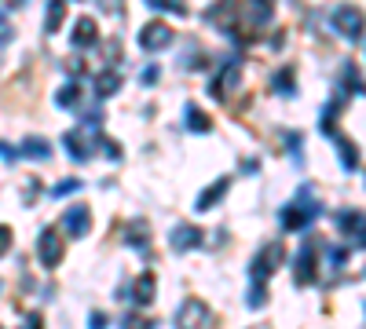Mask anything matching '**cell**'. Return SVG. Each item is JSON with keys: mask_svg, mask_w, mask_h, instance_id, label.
<instances>
[{"mask_svg": "<svg viewBox=\"0 0 366 329\" xmlns=\"http://www.w3.org/2000/svg\"><path fill=\"white\" fill-rule=\"evenodd\" d=\"M95 4H99L103 15H114V19H121V15H125V0H95Z\"/></svg>", "mask_w": 366, "mask_h": 329, "instance_id": "cell-30", "label": "cell"}, {"mask_svg": "<svg viewBox=\"0 0 366 329\" xmlns=\"http://www.w3.org/2000/svg\"><path fill=\"white\" fill-rule=\"evenodd\" d=\"M81 70H85V59L81 55H70L66 59V74H81Z\"/></svg>", "mask_w": 366, "mask_h": 329, "instance_id": "cell-37", "label": "cell"}, {"mask_svg": "<svg viewBox=\"0 0 366 329\" xmlns=\"http://www.w3.org/2000/svg\"><path fill=\"white\" fill-rule=\"evenodd\" d=\"M22 329H44V326H41V315H29V322H26Z\"/></svg>", "mask_w": 366, "mask_h": 329, "instance_id": "cell-40", "label": "cell"}, {"mask_svg": "<svg viewBox=\"0 0 366 329\" xmlns=\"http://www.w3.org/2000/svg\"><path fill=\"white\" fill-rule=\"evenodd\" d=\"M118 88H121V74H118V70H103L99 77H95V92H99L103 99L114 95Z\"/></svg>", "mask_w": 366, "mask_h": 329, "instance_id": "cell-22", "label": "cell"}, {"mask_svg": "<svg viewBox=\"0 0 366 329\" xmlns=\"http://www.w3.org/2000/svg\"><path fill=\"white\" fill-rule=\"evenodd\" d=\"M227 187H231V179L224 176V179H216V183L209 187V190H202L198 194V202H195V209L198 212H205V209H213V205H220V197H224L227 194Z\"/></svg>", "mask_w": 366, "mask_h": 329, "instance_id": "cell-16", "label": "cell"}, {"mask_svg": "<svg viewBox=\"0 0 366 329\" xmlns=\"http://www.w3.org/2000/svg\"><path fill=\"white\" fill-rule=\"evenodd\" d=\"M8 4H11V8H22V4H26V0H8Z\"/></svg>", "mask_w": 366, "mask_h": 329, "instance_id": "cell-41", "label": "cell"}, {"mask_svg": "<svg viewBox=\"0 0 366 329\" xmlns=\"http://www.w3.org/2000/svg\"><path fill=\"white\" fill-rule=\"evenodd\" d=\"M333 143H337V154H341V164H344V172H359V150L352 146V139H344V136H333Z\"/></svg>", "mask_w": 366, "mask_h": 329, "instance_id": "cell-17", "label": "cell"}, {"mask_svg": "<svg viewBox=\"0 0 366 329\" xmlns=\"http://www.w3.org/2000/svg\"><path fill=\"white\" fill-rule=\"evenodd\" d=\"M8 249H11V227L0 223V256H4Z\"/></svg>", "mask_w": 366, "mask_h": 329, "instance_id": "cell-36", "label": "cell"}, {"mask_svg": "<svg viewBox=\"0 0 366 329\" xmlns=\"http://www.w3.org/2000/svg\"><path fill=\"white\" fill-rule=\"evenodd\" d=\"M246 304H249L253 311H260V307L267 304V289H264L260 282H253V286H249V293H246Z\"/></svg>", "mask_w": 366, "mask_h": 329, "instance_id": "cell-26", "label": "cell"}, {"mask_svg": "<svg viewBox=\"0 0 366 329\" xmlns=\"http://www.w3.org/2000/svg\"><path fill=\"white\" fill-rule=\"evenodd\" d=\"M282 245L279 241H267L264 249L257 253V260H253V282H260V286H267V278H272L275 271H279V263H282Z\"/></svg>", "mask_w": 366, "mask_h": 329, "instance_id": "cell-2", "label": "cell"}, {"mask_svg": "<svg viewBox=\"0 0 366 329\" xmlns=\"http://www.w3.org/2000/svg\"><path fill=\"white\" fill-rule=\"evenodd\" d=\"M73 190H81V179H62V183L52 187V197H66V194H73Z\"/></svg>", "mask_w": 366, "mask_h": 329, "instance_id": "cell-31", "label": "cell"}, {"mask_svg": "<svg viewBox=\"0 0 366 329\" xmlns=\"http://www.w3.org/2000/svg\"><path fill=\"white\" fill-rule=\"evenodd\" d=\"M205 322H209V307H205L202 300H195V296L183 300L180 311L172 315V326L176 329H205Z\"/></svg>", "mask_w": 366, "mask_h": 329, "instance_id": "cell-5", "label": "cell"}, {"mask_svg": "<svg viewBox=\"0 0 366 329\" xmlns=\"http://www.w3.org/2000/svg\"><path fill=\"white\" fill-rule=\"evenodd\" d=\"M319 212H323V205L315 202V190L304 183V187L297 190V202L282 209V227L286 230H304L315 216H319Z\"/></svg>", "mask_w": 366, "mask_h": 329, "instance_id": "cell-1", "label": "cell"}, {"mask_svg": "<svg viewBox=\"0 0 366 329\" xmlns=\"http://www.w3.org/2000/svg\"><path fill=\"white\" fill-rule=\"evenodd\" d=\"M234 15H238V4H234V0H216L213 8H205V22L216 26L220 33H231V29H234Z\"/></svg>", "mask_w": 366, "mask_h": 329, "instance_id": "cell-9", "label": "cell"}, {"mask_svg": "<svg viewBox=\"0 0 366 329\" xmlns=\"http://www.w3.org/2000/svg\"><path fill=\"white\" fill-rule=\"evenodd\" d=\"M11 37H15V26L0 15V44H11Z\"/></svg>", "mask_w": 366, "mask_h": 329, "instance_id": "cell-35", "label": "cell"}, {"mask_svg": "<svg viewBox=\"0 0 366 329\" xmlns=\"http://www.w3.org/2000/svg\"><path fill=\"white\" fill-rule=\"evenodd\" d=\"M62 227H66L70 238H85L88 227H92V212H88V205H70L66 216H62Z\"/></svg>", "mask_w": 366, "mask_h": 329, "instance_id": "cell-10", "label": "cell"}, {"mask_svg": "<svg viewBox=\"0 0 366 329\" xmlns=\"http://www.w3.org/2000/svg\"><path fill=\"white\" fill-rule=\"evenodd\" d=\"M121 329H154V326H150V318H143V315H129L121 322Z\"/></svg>", "mask_w": 366, "mask_h": 329, "instance_id": "cell-33", "label": "cell"}, {"mask_svg": "<svg viewBox=\"0 0 366 329\" xmlns=\"http://www.w3.org/2000/svg\"><path fill=\"white\" fill-rule=\"evenodd\" d=\"M19 154L22 158H34V161H48V158H52V143H48V139H26L19 146Z\"/></svg>", "mask_w": 366, "mask_h": 329, "instance_id": "cell-20", "label": "cell"}, {"mask_svg": "<svg viewBox=\"0 0 366 329\" xmlns=\"http://www.w3.org/2000/svg\"><path fill=\"white\" fill-rule=\"evenodd\" d=\"M333 29L341 33V37H348V41H363V11L359 8H352V4H341L337 11H333Z\"/></svg>", "mask_w": 366, "mask_h": 329, "instance_id": "cell-3", "label": "cell"}, {"mask_svg": "<svg viewBox=\"0 0 366 329\" xmlns=\"http://www.w3.org/2000/svg\"><path fill=\"white\" fill-rule=\"evenodd\" d=\"M157 74H162V70H157V66L150 62V66H143V70H139V80H143V85H154Z\"/></svg>", "mask_w": 366, "mask_h": 329, "instance_id": "cell-34", "label": "cell"}, {"mask_svg": "<svg viewBox=\"0 0 366 329\" xmlns=\"http://www.w3.org/2000/svg\"><path fill=\"white\" fill-rule=\"evenodd\" d=\"M238 77H242V66H238V62H227L224 74L213 80V99H227L231 88H238Z\"/></svg>", "mask_w": 366, "mask_h": 329, "instance_id": "cell-13", "label": "cell"}, {"mask_svg": "<svg viewBox=\"0 0 366 329\" xmlns=\"http://www.w3.org/2000/svg\"><path fill=\"white\" fill-rule=\"evenodd\" d=\"M341 230L344 234H356V241H363V212L356 209V212H341Z\"/></svg>", "mask_w": 366, "mask_h": 329, "instance_id": "cell-23", "label": "cell"}, {"mask_svg": "<svg viewBox=\"0 0 366 329\" xmlns=\"http://www.w3.org/2000/svg\"><path fill=\"white\" fill-rule=\"evenodd\" d=\"M0 158H4V161H15V150H11L8 143H0Z\"/></svg>", "mask_w": 366, "mask_h": 329, "instance_id": "cell-39", "label": "cell"}, {"mask_svg": "<svg viewBox=\"0 0 366 329\" xmlns=\"http://www.w3.org/2000/svg\"><path fill=\"white\" fill-rule=\"evenodd\" d=\"M344 92H352V95L363 92V85H359V70H356V66H344Z\"/></svg>", "mask_w": 366, "mask_h": 329, "instance_id": "cell-29", "label": "cell"}, {"mask_svg": "<svg viewBox=\"0 0 366 329\" xmlns=\"http://www.w3.org/2000/svg\"><path fill=\"white\" fill-rule=\"evenodd\" d=\"M169 245L176 253H190V249H198V245H202V230L190 227V223H176V227H172V234H169Z\"/></svg>", "mask_w": 366, "mask_h": 329, "instance_id": "cell-11", "label": "cell"}, {"mask_svg": "<svg viewBox=\"0 0 366 329\" xmlns=\"http://www.w3.org/2000/svg\"><path fill=\"white\" fill-rule=\"evenodd\" d=\"M37 256H41L44 267H59V260H62V238H59L55 227H44V230H41V238H37Z\"/></svg>", "mask_w": 366, "mask_h": 329, "instance_id": "cell-8", "label": "cell"}, {"mask_svg": "<svg viewBox=\"0 0 366 329\" xmlns=\"http://www.w3.org/2000/svg\"><path fill=\"white\" fill-rule=\"evenodd\" d=\"M77 99H81V85H73V80H70V85H62V88L55 92V103H59L62 110L77 106Z\"/></svg>", "mask_w": 366, "mask_h": 329, "instance_id": "cell-25", "label": "cell"}, {"mask_svg": "<svg viewBox=\"0 0 366 329\" xmlns=\"http://www.w3.org/2000/svg\"><path fill=\"white\" fill-rule=\"evenodd\" d=\"M62 19H66V0H52V4H48V15H44V29L55 33L62 26Z\"/></svg>", "mask_w": 366, "mask_h": 329, "instance_id": "cell-21", "label": "cell"}, {"mask_svg": "<svg viewBox=\"0 0 366 329\" xmlns=\"http://www.w3.org/2000/svg\"><path fill=\"white\" fill-rule=\"evenodd\" d=\"M125 241H129L132 249L147 253L150 249V227H147V220H132L129 227H125Z\"/></svg>", "mask_w": 366, "mask_h": 329, "instance_id": "cell-15", "label": "cell"}, {"mask_svg": "<svg viewBox=\"0 0 366 329\" xmlns=\"http://www.w3.org/2000/svg\"><path fill=\"white\" fill-rule=\"evenodd\" d=\"M95 41H99V29H95V22L88 19V15H85V19H77L73 29H70V44L73 48H92Z\"/></svg>", "mask_w": 366, "mask_h": 329, "instance_id": "cell-14", "label": "cell"}, {"mask_svg": "<svg viewBox=\"0 0 366 329\" xmlns=\"http://www.w3.org/2000/svg\"><path fill=\"white\" fill-rule=\"evenodd\" d=\"M136 304H143V307H147V304H154V274H139V282H136Z\"/></svg>", "mask_w": 366, "mask_h": 329, "instance_id": "cell-24", "label": "cell"}, {"mask_svg": "<svg viewBox=\"0 0 366 329\" xmlns=\"http://www.w3.org/2000/svg\"><path fill=\"white\" fill-rule=\"evenodd\" d=\"M272 22V0H249L246 4V26H249V37H257V33Z\"/></svg>", "mask_w": 366, "mask_h": 329, "instance_id": "cell-12", "label": "cell"}, {"mask_svg": "<svg viewBox=\"0 0 366 329\" xmlns=\"http://www.w3.org/2000/svg\"><path fill=\"white\" fill-rule=\"evenodd\" d=\"M253 329H272V326H253Z\"/></svg>", "mask_w": 366, "mask_h": 329, "instance_id": "cell-42", "label": "cell"}, {"mask_svg": "<svg viewBox=\"0 0 366 329\" xmlns=\"http://www.w3.org/2000/svg\"><path fill=\"white\" fill-rule=\"evenodd\" d=\"M300 143H304V136H300V132H286V150H290V158L297 161V169L304 164V158H300Z\"/></svg>", "mask_w": 366, "mask_h": 329, "instance_id": "cell-27", "label": "cell"}, {"mask_svg": "<svg viewBox=\"0 0 366 329\" xmlns=\"http://www.w3.org/2000/svg\"><path fill=\"white\" fill-rule=\"evenodd\" d=\"M183 121H187V128H190V132H198V136H205V132L213 128V121L205 118V113H202L195 103H187V106H183Z\"/></svg>", "mask_w": 366, "mask_h": 329, "instance_id": "cell-18", "label": "cell"}, {"mask_svg": "<svg viewBox=\"0 0 366 329\" xmlns=\"http://www.w3.org/2000/svg\"><path fill=\"white\" fill-rule=\"evenodd\" d=\"M62 150H66L73 161H88V158H95V136L88 128H73V132H66L62 136Z\"/></svg>", "mask_w": 366, "mask_h": 329, "instance_id": "cell-4", "label": "cell"}, {"mask_svg": "<svg viewBox=\"0 0 366 329\" xmlns=\"http://www.w3.org/2000/svg\"><path fill=\"white\" fill-rule=\"evenodd\" d=\"M95 143H99V146H95V150H103L110 161H121V146H118L114 139H95Z\"/></svg>", "mask_w": 366, "mask_h": 329, "instance_id": "cell-32", "label": "cell"}, {"mask_svg": "<svg viewBox=\"0 0 366 329\" xmlns=\"http://www.w3.org/2000/svg\"><path fill=\"white\" fill-rule=\"evenodd\" d=\"M272 88L279 95H293L297 92V74H293V66H282V70L272 77Z\"/></svg>", "mask_w": 366, "mask_h": 329, "instance_id": "cell-19", "label": "cell"}, {"mask_svg": "<svg viewBox=\"0 0 366 329\" xmlns=\"http://www.w3.org/2000/svg\"><path fill=\"white\" fill-rule=\"evenodd\" d=\"M172 44V26H165L162 19H154L139 29V48L143 52H162V48Z\"/></svg>", "mask_w": 366, "mask_h": 329, "instance_id": "cell-6", "label": "cell"}, {"mask_svg": "<svg viewBox=\"0 0 366 329\" xmlns=\"http://www.w3.org/2000/svg\"><path fill=\"white\" fill-rule=\"evenodd\" d=\"M88 326H92V329H106V315H99V311H95V315L88 318Z\"/></svg>", "mask_w": 366, "mask_h": 329, "instance_id": "cell-38", "label": "cell"}, {"mask_svg": "<svg viewBox=\"0 0 366 329\" xmlns=\"http://www.w3.org/2000/svg\"><path fill=\"white\" fill-rule=\"evenodd\" d=\"M150 8L157 11H176V15H187V0H147Z\"/></svg>", "mask_w": 366, "mask_h": 329, "instance_id": "cell-28", "label": "cell"}, {"mask_svg": "<svg viewBox=\"0 0 366 329\" xmlns=\"http://www.w3.org/2000/svg\"><path fill=\"white\" fill-rule=\"evenodd\" d=\"M315 267H319V260H315V245L304 241V245H300V253L293 256V282L297 286H311L315 282Z\"/></svg>", "mask_w": 366, "mask_h": 329, "instance_id": "cell-7", "label": "cell"}]
</instances>
